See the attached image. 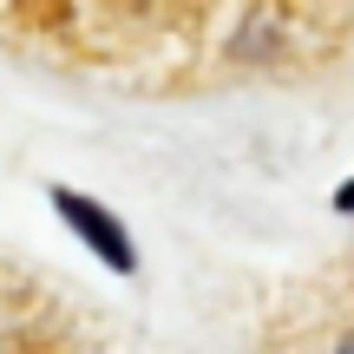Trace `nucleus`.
<instances>
[{
  "label": "nucleus",
  "mask_w": 354,
  "mask_h": 354,
  "mask_svg": "<svg viewBox=\"0 0 354 354\" xmlns=\"http://www.w3.org/2000/svg\"><path fill=\"white\" fill-rule=\"evenodd\" d=\"M335 210H354V177H348L342 190H335Z\"/></svg>",
  "instance_id": "2"
},
{
  "label": "nucleus",
  "mask_w": 354,
  "mask_h": 354,
  "mask_svg": "<svg viewBox=\"0 0 354 354\" xmlns=\"http://www.w3.org/2000/svg\"><path fill=\"white\" fill-rule=\"evenodd\" d=\"M53 210L66 216V230H73V236L86 243L105 269H118V276H131V269H138V250H131V236L118 230V216L105 210V203H92V197H79V190L59 184V190H53Z\"/></svg>",
  "instance_id": "1"
}]
</instances>
